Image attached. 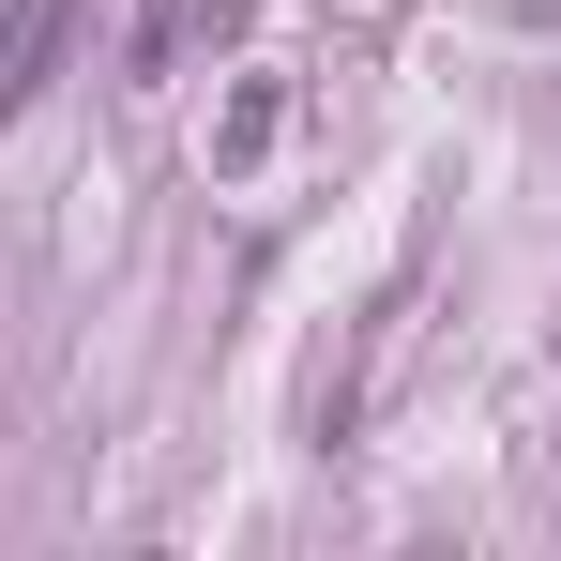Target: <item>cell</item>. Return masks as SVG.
<instances>
[{"instance_id":"6da1fadb","label":"cell","mask_w":561,"mask_h":561,"mask_svg":"<svg viewBox=\"0 0 561 561\" xmlns=\"http://www.w3.org/2000/svg\"><path fill=\"white\" fill-rule=\"evenodd\" d=\"M61 31H77V0H0V122L46 92V61H61Z\"/></svg>"},{"instance_id":"7a4b0ae2","label":"cell","mask_w":561,"mask_h":561,"mask_svg":"<svg viewBox=\"0 0 561 561\" xmlns=\"http://www.w3.org/2000/svg\"><path fill=\"white\" fill-rule=\"evenodd\" d=\"M197 31H243V0H152V15H137V46H122V61H137V77H168V61H183Z\"/></svg>"}]
</instances>
